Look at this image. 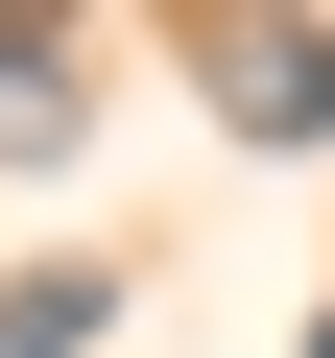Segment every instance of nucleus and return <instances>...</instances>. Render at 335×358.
<instances>
[{"mask_svg":"<svg viewBox=\"0 0 335 358\" xmlns=\"http://www.w3.org/2000/svg\"><path fill=\"white\" fill-rule=\"evenodd\" d=\"M311 358H335V310H311Z\"/></svg>","mask_w":335,"mask_h":358,"instance_id":"obj_3","label":"nucleus"},{"mask_svg":"<svg viewBox=\"0 0 335 358\" xmlns=\"http://www.w3.org/2000/svg\"><path fill=\"white\" fill-rule=\"evenodd\" d=\"M72 120H96L72 48H48V24H0V167H72Z\"/></svg>","mask_w":335,"mask_h":358,"instance_id":"obj_2","label":"nucleus"},{"mask_svg":"<svg viewBox=\"0 0 335 358\" xmlns=\"http://www.w3.org/2000/svg\"><path fill=\"white\" fill-rule=\"evenodd\" d=\"M192 72H216V120H240V143H335V24H216Z\"/></svg>","mask_w":335,"mask_h":358,"instance_id":"obj_1","label":"nucleus"}]
</instances>
